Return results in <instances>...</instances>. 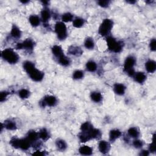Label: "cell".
I'll list each match as a JSON object with an SVG mask.
<instances>
[{"label": "cell", "instance_id": "6da1fadb", "mask_svg": "<svg viewBox=\"0 0 156 156\" xmlns=\"http://www.w3.org/2000/svg\"><path fill=\"white\" fill-rule=\"evenodd\" d=\"M23 67L32 80L36 82H40L43 80L44 78V73L38 70L33 62L31 61L24 62Z\"/></svg>", "mask_w": 156, "mask_h": 156}, {"label": "cell", "instance_id": "7a4b0ae2", "mask_svg": "<svg viewBox=\"0 0 156 156\" xmlns=\"http://www.w3.org/2000/svg\"><path fill=\"white\" fill-rule=\"evenodd\" d=\"M101 131L99 129H95L93 127L86 132H81L79 135V138L81 142L85 143L92 139L101 137Z\"/></svg>", "mask_w": 156, "mask_h": 156}, {"label": "cell", "instance_id": "3957f363", "mask_svg": "<svg viewBox=\"0 0 156 156\" xmlns=\"http://www.w3.org/2000/svg\"><path fill=\"white\" fill-rule=\"evenodd\" d=\"M2 58L10 64H15L19 62V56L12 49L7 48L4 50L1 53Z\"/></svg>", "mask_w": 156, "mask_h": 156}, {"label": "cell", "instance_id": "277c9868", "mask_svg": "<svg viewBox=\"0 0 156 156\" xmlns=\"http://www.w3.org/2000/svg\"><path fill=\"white\" fill-rule=\"evenodd\" d=\"M107 45L108 48L112 52L118 53L121 51L123 50V45L120 41H117L115 38L112 36H108L107 37Z\"/></svg>", "mask_w": 156, "mask_h": 156}, {"label": "cell", "instance_id": "5b68a950", "mask_svg": "<svg viewBox=\"0 0 156 156\" xmlns=\"http://www.w3.org/2000/svg\"><path fill=\"white\" fill-rule=\"evenodd\" d=\"M136 63V59L134 56H128L126 59L124 64V70L129 76H134L135 75L134 66Z\"/></svg>", "mask_w": 156, "mask_h": 156}, {"label": "cell", "instance_id": "8992f818", "mask_svg": "<svg viewBox=\"0 0 156 156\" xmlns=\"http://www.w3.org/2000/svg\"><path fill=\"white\" fill-rule=\"evenodd\" d=\"M54 31L57 38L60 40H63L67 37V29L65 23L62 21L57 22L54 26Z\"/></svg>", "mask_w": 156, "mask_h": 156}, {"label": "cell", "instance_id": "52a82bcc", "mask_svg": "<svg viewBox=\"0 0 156 156\" xmlns=\"http://www.w3.org/2000/svg\"><path fill=\"white\" fill-rule=\"evenodd\" d=\"M113 26V22L110 19L103 20L99 28V34L102 36H107L109 34Z\"/></svg>", "mask_w": 156, "mask_h": 156}, {"label": "cell", "instance_id": "ba28073f", "mask_svg": "<svg viewBox=\"0 0 156 156\" xmlns=\"http://www.w3.org/2000/svg\"><path fill=\"white\" fill-rule=\"evenodd\" d=\"M40 105L42 107L50 106L53 107L57 104V99L53 95H46L45 96L43 99L40 101Z\"/></svg>", "mask_w": 156, "mask_h": 156}, {"label": "cell", "instance_id": "9c48e42d", "mask_svg": "<svg viewBox=\"0 0 156 156\" xmlns=\"http://www.w3.org/2000/svg\"><path fill=\"white\" fill-rule=\"evenodd\" d=\"M34 47V42H33V40L28 38L25 40L22 43H19L16 46L18 50H33V48Z\"/></svg>", "mask_w": 156, "mask_h": 156}, {"label": "cell", "instance_id": "30bf717a", "mask_svg": "<svg viewBox=\"0 0 156 156\" xmlns=\"http://www.w3.org/2000/svg\"><path fill=\"white\" fill-rule=\"evenodd\" d=\"M98 149L99 151L103 154L108 153L110 149V145L109 142L103 140L101 141L98 145Z\"/></svg>", "mask_w": 156, "mask_h": 156}, {"label": "cell", "instance_id": "8fae6325", "mask_svg": "<svg viewBox=\"0 0 156 156\" xmlns=\"http://www.w3.org/2000/svg\"><path fill=\"white\" fill-rule=\"evenodd\" d=\"M126 87L124 84H115L113 87V90L115 93L117 94L118 95H123L126 92Z\"/></svg>", "mask_w": 156, "mask_h": 156}, {"label": "cell", "instance_id": "7c38bea8", "mask_svg": "<svg viewBox=\"0 0 156 156\" xmlns=\"http://www.w3.org/2000/svg\"><path fill=\"white\" fill-rule=\"evenodd\" d=\"M51 12L48 8H45L41 12V20H42L44 23H46L50 20L51 18Z\"/></svg>", "mask_w": 156, "mask_h": 156}, {"label": "cell", "instance_id": "4fadbf2b", "mask_svg": "<svg viewBox=\"0 0 156 156\" xmlns=\"http://www.w3.org/2000/svg\"><path fill=\"white\" fill-rule=\"evenodd\" d=\"M26 138H28V140L31 142V143H36V142H37V140L39 138L38 132H37L34 130L29 131V132L27 134Z\"/></svg>", "mask_w": 156, "mask_h": 156}, {"label": "cell", "instance_id": "5bb4252c", "mask_svg": "<svg viewBox=\"0 0 156 156\" xmlns=\"http://www.w3.org/2000/svg\"><path fill=\"white\" fill-rule=\"evenodd\" d=\"M31 145V142L28 140L26 137L25 138L20 139L19 149H21L23 151H26L29 148Z\"/></svg>", "mask_w": 156, "mask_h": 156}, {"label": "cell", "instance_id": "9a60e30c", "mask_svg": "<svg viewBox=\"0 0 156 156\" xmlns=\"http://www.w3.org/2000/svg\"><path fill=\"white\" fill-rule=\"evenodd\" d=\"M146 70L150 73H153L156 70V63L154 61L150 60L145 63Z\"/></svg>", "mask_w": 156, "mask_h": 156}, {"label": "cell", "instance_id": "2e32d148", "mask_svg": "<svg viewBox=\"0 0 156 156\" xmlns=\"http://www.w3.org/2000/svg\"><path fill=\"white\" fill-rule=\"evenodd\" d=\"M79 152L81 155H90L93 153V149L88 146H82L79 147Z\"/></svg>", "mask_w": 156, "mask_h": 156}, {"label": "cell", "instance_id": "e0dca14e", "mask_svg": "<svg viewBox=\"0 0 156 156\" xmlns=\"http://www.w3.org/2000/svg\"><path fill=\"white\" fill-rule=\"evenodd\" d=\"M121 135V132L118 129H113L110 131L109 140L111 142L115 141L117 139L120 138Z\"/></svg>", "mask_w": 156, "mask_h": 156}, {"label": "cell", "instance_id": "ac0fdd59", "mask_svg": "<svg viewBox=\"0 0 156 156\" xmlns=\"http://www.w3.org/2000/svg\"><path fill=\"white\" fill-rule=\"evenodd\" d=\"M134 80L139 84H142L146 79V76L143 72L135 73L134 75Z\"/></svg>", "mask_w": 156, "mask_h": 156}, {"label": "cell", "instance_id": "d6986e66", "mask_svg": "<svg viewBox=\"0 0 156 156\" xmlns=\"http://www.w3.org/2000/svg\"><path fill=\"white\" fill-rule=\"evenodd\" d=\"M29 21L31 24V26L33 27H37L40 25L41 19H40L38 16L36 15H32L29 18Z\"/></svg>", "mask_w": 156, "mask_h": 156}, {"label": "cell", "instance_id": "ffe728a7", "mask_svg": "<svg viewBox=\"0 0 156 156\" xmlns=\"http://www.w3.org/2000/svg\"><path fill=\"white\" fill-rule=\"evenodd\" d=\"M11 35L14 38H20L21 36V32L19 28L16 25H13L11 31Z\"/></svg>", "mask_w": 156, "mask_h": 156}, {"label": "cell", "instance_id": "44dd1931", "mask_svg": "<svg viewBox=\"0 0 156 156\" xmlns=\"http://www.w3.org/2000/svg\"><path fill=\"white\" fill-rule=\"evenodd\" d=\"M58 62L59 63L62 65L63 67H67L70 64V59L67 57L65 55L62 54L61 56H60L58 58Z\"/></svg>", "mask_w": 156, "mask_h": 156}, {"label": "cell", "instance_id": "7402d4cb", "mask_svg": "<svg viewBox=\"0 0 156 156\" xmlns=\"http://www.w3.org/2000/svg\"><path fill=\"white\" fill-rule=\"evenodd\" d=\"M52 53L57 58H59L60 56L63 54V52L61 46L59 45H54L52 48Z\"/></svg>", "mask_w": 156, "mask_h": 156}, {"label": "cell", "instance_id": "603a6c76", "mask_svg": "<svg viewBox=\"0 0 156 156\" xmlns=\"http://www.w3.org/2000/svg\"><path fill=\"white\" fill-rule=\"evenodd\" d=\"M90 98L93 102L96 103L101 102L103 100L102 95L98 92H93L90 95Z\"/></svg>", "mask_w": 156, "mask_h": 156}, {"label": "cell", "instance_id": "cb8c5ba5", "mask_svg": "<svg viewBox=\"0 0 156 156\" xmlns=\"http://www.w3.org/2000/svg\"><path fill=\"white\" fill-rule=\"evenodd\" d=\"M128 135L132 138H137L140 136V131L136 128H130L128 130Z\"/></svg>", "mask_w": 156, "mask_h": 156}, {"label": "cell", "instance_id": "d4e9b609", "mask_svg": "<svg viewBox=\"0 0 156 156\" xmlns=\"http://www.w3.org/2000/svg\"><path fill=\"white\" fill-rule=\"evenodd\" d=\"M86 69L90 72H95L97 70V64L93 61H89L86 63Z\"/></svg>", "mask_w": 156, "mask_h": 156}, {"label": "cell", "instance_id": "484cf974", "mask_svg": "<svg viewBox=\"0 0 156 156\" xmlns=\"http://www.w3.org/2000/svg\"><path fill=\"white\" fill-rule=\"evenodd\" d=\"M82 50L78 46H71L68 49V53L70 54L75 56H79L82 54Z\"/></svg>", "mask_w": 156, "mask_h": 156}, {"label": "cell", "instance_id": "4316f807", "mask_svg": "<svg viewBox=\"0 0 156 156\" xmlns=\"http://www.w3.org/2000/svg\"><path fill=\"white\" fill-rule=\"evenodd\" d=\"M4 128L9 130H14L17 129V125H16V123L11 120H6L4 124Z\"/></svg>", "mask_w": 156, "mask_h": 156}, {"label": "cell", "instance_id": "83f0119b", "mask_svg": "<svg viewBox=\"0 0 156 156\" xmlns=\"http://www.w3.org/2000/svg\"><path fill=\"white\" fill-rule=\"evenodd\" d=\"M56 145L57 150L61 151H65L67 147V145L66 142L61 139H59V140H58L56 141Z\"/></svg>", "mask_w": 156, "mask_h": 156}, {"label": "cell", "instance_id": "f1b7e54d", "mask_svg": "<svg viewBox=\"0 0 156 156\" xmlns=\"http://www.w3.org/2000/svg\"><path fill=\"white\" fill-rule=\"evenodd\" d=\"M84 23V20L80 17H77L73 20V26L76 28H80L83 26Z\"/></svg>", "mask_w": 156, "mask_h": 156}, {"label": "cell", "instance_id": "f546056e", "mask_svg": "<svg viewBox=\"0 0 156 156\" xmlns=\"http://www.w3.org/2000/svg\"><path fill=\"white\" fill-rule=\"evenodd\" d=\"M38 135L39 138L43 140H46L50 138V133H49L48 130L45 128L41 129L38 132Z\"/></svg>", "mask_w": 156, "mask_h": 156}, {"label": "cell", "instance_id": "4dcf8cb0", "mask_svg": "<svg viewBox=\"0 0 156 156\" xmlns=\"http://www.w3.org/2000/svg\"><path fill=\"white\" fill-rule=\"evenodd\" d=\"M85 47L88 49V50H93L95 47V42L93 38H87L84 42Z\"/></svg>", "mask_w": 156, "mask_h": 156}, {"label": "cell", "instance_id": "1f68e13d", "mask_svg": "<svg viewBox=\"0 0 156 156\" xmlns=\"http://www.w3.org/2000/svg\"><path fill=\"white\" fill-rule=\"evenodd\" d=\"M19 95L21 99H27L30 96V92L26 88H22L19 92Z\"/></svg>", "mask_w": 156, "mask_h": 156}, {"label": "cell", "instance_id": "d6a6232c", "mask_svg": "<svg viewBox=\"0 0 156 156\" xmlns=\"http://www.w3.org/2000/svg\"><path fill=\"white\" fill-rule=\"evenodd\" d=\"M62 22H70L73 20V15L70 12L65 13L62 16Z\"/></svg>", "mask_w": 156, "mask_h": 156}, {"label": "cell", "instance_id": "836d02e7", "mask_svg": "<svg viewBox=\"0 0 156 156\" xmlns=\"http://www.w3.org/2000/svg\"><path fill=\"white\" fill-rule=\"evenodd\" d=\"M84 76V73L81 70H76L73 74V78L75 80L83 79Z\"/></svg>", "mask_w": 156, "mask_h": 156}, {"label": "cell", "instance_id": "e575fe53", "mask_svg": "<svg viewBox=\"0 0 156 156\" xmlns=\"http://www.w3.org/2000/svg\"><path fill=\"white\" fill-rule=\"evenodd\" d=\"M93 128V126L90 124L89 122H85L80 127V130L81 132H86V131H88L91 128Z\"/></svg>", "mask_w": 156, "mask_h": 156}, {"label": "cell", "instance_id": "d590c367", "mask_svg": "<svg viewBox=\"0 0 156 156\" xmlns=\"http://www.w3.org/2000/svg\"><path fill=\"white\" fill-rule=\"evenodd\" d=\"M19 142H20V139L17 138H12L11 141H10V144L11 146L16 149L19 148Z\"/></svg>", "mask_w": 156, "mask_h": 156}, {"label": "cell", "instance_id": "8d00e7d4", "mask_svg": "<svg viewBox=\"0 0 156 156\" xmlns=\"http://www.w3.org/2000/svg\"><path fill=\"white\" fill-rule=\"evenodd\" d=\"M149 150L151 152H155L156 150V147H155V135L154 134L152 137V143L150 145L149 147Z\"/></svg>", "mask_w": 156, "mask_h": 156}, {"label": "cell", "instance_id": "74e56055", "mask_svg": "<svg viewBox=\"0 0 156 156\" xmlns=\"http://www.w3.org/2000/svg\"><path fill=\"white\" fill-rule=\"evenodd\" d=\"M133 145L136 148H141L143 145V143L142 141L140 140L135 139L133 142Z\"/></svg>", "mask_w": 156, "mask_h": 156}, {"label": "cell", "instance_id": "f35d334b", "mask_svg": "<svg viewBox=\"0 0 156 156\" xmlns=\"http://www.w3.org/2000/svg\"><path fill=\"white\" fill-rule=\"evenodd\" d=\"M9 95V93L4 91V92H1V93H0V101L1 102H3L6 100V99L7 98V97Z\"/></svg>", "mask_w": 156, "mask_h": 156}, {"label": "cell", "instance_id": "ab89813d", "mask_svg": "<svg viewBox=\"0 0 156 156\" xmlns=\"http://www.w3.org/2000/svg\"><path fill=\"white\" fill-rule=\"evenodd\" d=\"M98 4H99L100 6L103 7V8H105V7H108L110 4V1H98Z\"/></svg>", "mask_w": 156, "mask_h": 156}, {"label": "cell", "instance_id": "60d3db41", "mask_svg": "<svg viewBox=\"0 0 156 156\" xmlns=\"http://www.w3.org/2000/svg\"><path fill=\"white\" fill-rule=\"evenodd\" d=\"M150 49L152 51H155V50H156V40L155 39H152L151 42H150Z\"/></svg>", "mask_w": 156, "mask_h": 156}, {"label": "cell", "instance_id": "b9f144b4", "mask_svg": "<svg viewBox=\"0 0 156 156\" xmlns=\"http://www.w3.org/2000/svg\"><path fill=\"white\" fill-rule=\"evenodd\" d=\"M33 155H45V152H43V151H37L36 152H34L33 154Z\"/></svg>", "mask_w": 156, "mask_h": 156}, {"label": "cell", "instance_id": "7bdbcfd3", "mask_svg": "<svg viewBox=\"0 0 156 156\" xmlns=\"http://www.w3.org/2000/svg\"><path fill=\"white\" fill-rule=\"evenodd\" d=\"M150 154V151H146V150H143L141 152L140 155H143V156H147Z\"/></svg>", "mask_w": 156, "mask_h": 156}, {"label": "cell", "instance_id": "ee69618b", "mask_svg": "<svg viewBox=\"0 0 156 156\" xmlns=\"http://www.w3.org/2000/svg\"><path fill=\"white\" fill-rule=\"evenodd\" d=\"M42 3L43 5L45 6H47L48 5V4H49V1H42Z\"/></svg>", "mask_w": 156, "mask_h": 156}, {"label": "cell", "instance_id": "f6af8a7d", "mask_svg": "<svg viewBox=\"0 0 156 156\" xmlns=\"http://www.w3.org/2000/svg\"><path fill=\"white\" fill-rule=\"evenodd\" d=\"M127 2H128V3H130V4H131L135 3V1H128Z\"/></svg>", "mask_w": 156, "mask_h": 156}, {"label": "cell", "instance_id": "bcb514c9", "mask_svg": "<svg viewBox=\"0 0 156 156\" xmlns=\"http://www.w3.org/2000/svg\"><path fill=\"white\" fill-rule=\"evenodd\" d=\"M21 2L22 3H23V4H26V3H28L29 1H21Z\"/></svg>", "mask_w": 156, "mask_h": 156}]
</instances>
